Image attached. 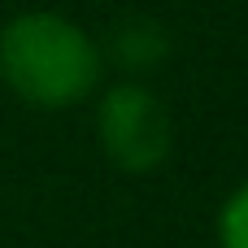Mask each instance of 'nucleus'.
I'll return each mask as SVG.
<instances>
[{
    "mask_svg": "<svg viewBox=\"0 0 248 248\" xmlns=\"http://www.w3.org/2000/svg\"><path fill=\"white\" fill-rule=\"evenodd\" d=\"M105 48L57 9H26L0 26V83L31 109L65 113L100 92Z\"/></svg>",
    "mask_w": 248,
    "mask_h": 248,
    "instance_id": "1",
    "label": "nucleus"
},
{
    "mask_svg": "<svg viewBox=\"0 0 248 248\" xmlns=\"http://www.w3.org/2000/svg\"><path fill=\"white\" fill-rule=\"evenodd\" d=\"M96 144L105 161L122 174H153L174 148V122L166 100L140 83L118 78L96 96Z\"/></svg>",
    "mask_w": 248,
    "mask_h": 248,
    "instance_id": "2",
    "label": "nucleus"
},
{
    "mask_svg": "<svg viewBox=\"0 0 248 248\" xmlns=\"http://www.w3.org/2000/svg\"><path fill=\"white\" fill-rule=\"evenodd\" d=\"M105 57H113V61L126 70V78H140V74L157 70V65L170 57V35H166V26L153 22V17H126V22L113 26Z\"/></svg>",
    "mask_w": 248,
    "mask_h": 248,
    "instance_id": "3",
    "label": "nucleus"
},
{
    "mask_svg": "<svg viewBox=\"0 0 248 248\" xmlns=\"http://www.w3.org/2000/svg\"><path fill=\"white\" fill-rule=\"evenodd\" d=\"M214 235H218V248H248V179H240L227 192L218 222H214Z\"/></svg>",
    "mask_w": 248,
    "mask_h": 248,
    "instance_id": "4",
    "label": "nucleus"
}]
</instances>
